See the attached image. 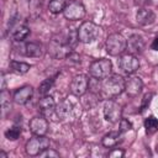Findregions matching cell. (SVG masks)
I'll return each mask as SVG.
<instances>
[{"label":"cell","instance_id":"cell-1","mask_svg":"<svg viewBox=\"0 0 158 158\" xmlns=\"http://www.w3.org/2000/svg\"><path fill=\"white\" fill-rule=\"evenodd\" d=\"M100 91L105 98H114L125 91V79L121 75L114 74L102 79Z\"/></svg>","mask_w":158,"mask_h":158},{"label":"cell","instance_id":"cell-2","mask_svg":"<svg viewBox=\"0 0 158 158\" xmlns=\"http://www.w3.org/2000/svg\"><path fill=\"white\" fill-rule=\"evenodd\" d=\"M100 36V27L91 21H85L78 28V38L83 43H91Z\"/></svg>","mask_w":158,"mask_h":158},{"label":"cell","instance_id":"cell-3","mask_svg":"<svg viewBox=\"0 0 158 158\" xmlns=\"http://www.w3.org/2000/svg\"><path fill=\"white\" fill-rule=\"evenodd\" d=\"M127 40L120 33H111L105 43L106 52L110 56H120L126 51Z\"/></svg>","mask_w":158,"mask_h":158},{"label":"cell","instance_id":"cell-4","mask_svg":"<svg viewBox=\"0 0 158 158\" xmlns=\"http://www.w3.org/2000/svg\"><path fill=\"white\" fill-rule=\"evenodd\" d=\"M111 70H112L111 60L106 59V58H101V59L94 60L89 67L90 75L93 78H95V79H99V80H102L106 77H109L111 74Z\"/></svg>","mask_w":158,"mask_h":158},{"label":"cell","instance_id":"cell-5","mask_svg":"<svg viewBox=\"0 0 158 158\" xmlns=\"http://www.w3.org/2000/svg\"><path fill=\"white\" fill-rule=\"evenodd\" d=\"M49 147V138L46 136H37L35 135L32 138H30L26 143V153L28 156H40L44 149Z\"/></svg>","mask_w":158,"mask_h":158},{"label":"cell","instance_id":"cell-6","mask_svg":"<svg viewBox=\"0 0 158 158\" xmlns=\"http://www.w3.org/2000/svg\"><path fill=\"white\" fill-rule=\"evenodd\" d=\"M104 116L105 120L111 122V123H116L120 122V120L122 118V109L121 105L111 99L106 100L104 104Z\"/></svg>","mask_w":158,"mask_h":158},{"label":"cell","instance_id":"cell-7","mask_svg":"<svg viewBox=\"0 0 158 158\" xmlns=\"http://www.w3.org/2000/svg\"><path fill=\"white\" fill-rule=\"evenodd\" d=\"M48 52L57 59L68 58L72 53V47L68 42H62L60 40H52L48 44Z\"/></svg>","mask_w":158,"mask_h":158},{"label":"cell","instance_id":"cell-8","mask_svg":"<svg viewBox=\"0 0 158 158\" xmlns=\"http://www.w3.org/2000/svg\"><path fill=\"white\" fill-rule=\"evenodd\" d=\"M63 15L67 20H72V21L81 20L85 16V7L83 6L81 2L73 0L67 4V6L63 11Z\"/></svg>","mask_w":158,"mask_h":158},{"label":"cell","instance_id":"cell-9","mask_svg":"<svg viewBox=\"0 0 158 158\" xmlns=\"http://www.w3.org/2000/svg\"><path fill=\"white\" fill-rule=\"evenodd\" d=\"M89 86V79L84 74H78L73 78L70 83V91L74 96H83L86 94Z\"/></svg>","mask_w":158,"mask_h":158},{"label":"cell","instance_id":"cell-10","mask_svg":"<svg viewBox=\"0 0 158 158\" xmlns=\"http://www.w3.org/2000/svg\"><path fill=\"white\" fill-rule=\"evenodd\" d=\"M142 89H143V81L139 77L131 75L125 80V91L128 96H131V98L138 96L141 94Z\"/></svg>","mask_w":158,"mask_h":158},{"label":"cell","instance_id":"cell-11","mask_svg":"<svg viewBox=\"0 0 158 158\" xmlns=\"http://www.w3.org/2000/svg\"><path fill=\"white\" fill-rule=\"evenodd\" d=\"M118 64H120V68L122 69V72L128 74V75L133 74L139 68V62H138L137 57L135 54H131V53L122 56Z\"/></svg>","mask_w":158,"mask_h":158},{"label":"cell","instance_id":"cell-12","mask_svg":"<svg viewBox=\"0 0 158 158\" xmlns=\"http://www.w3.org/2000/svg\"><path fill=\"white\" fill-rule=\"evenodd\" d=\"M28 126H30V131L37 136H44L48 131V121L46 120V117L43 115L33 117L30 121Z\"/></svg>","mask_w":158,"mask_h":158},{"label":"cell","instance_id":"cell-13","mask_svg":"<svg viewBox=\"0 0 158 158\" xmlns=\"http://www.w3.org/2000/svg\"><path fill=\"white\" fill-rule=\"evenodd\" d=\"M33 95V88L31 85H25V86H21L19 88L15 94H14V101L19 105H25L27 104Z\"/></svg>","mask_w":158,"mask_h":158},{"label":"cell","instance_id":"cell-14","mask_svg":"<svg viewBox=\"0 0 158 158\" xmlns=\"http://www.w3.org/2000/svg\"><path fill=\"white\" fill-rule=\"evenodd\" d=\"M126 49H128V53L131 54H139L143 52L144 49V41L139 35H132L128 40H127V47Z\"/></svg>","mask_w":158,"mask_h":158},{"label":"cell","instance_id":"cell-15","mask_svg":"<svg viewBox=\"0 0 158 158\" xmlns=\"http://www.w3.org/2000/svg\"><path fill=\"white\" fill-rule=\"evenodd\" d=\"M38 110L43 116H49L56 111L54 99L49 95H43V98L38 102Z\"/></svg>","mask_w":158,"mask_h":158},{"label":"cell","instance_id":"cell-16","mask_svg":"<svg viewBox=\"0 0 158 158\" xmlns=\"http://www.w3.org/2000/svg\"><path fill=\"white\" fill-rule=\"evenodd\" d=\"M136 19H137V22L139 25H151L156 20V15L152 10H148V9H139L137 11V15H136Z\"/></svg>","mask_w":158,"mask_h":158},{"label":"cell","instance_id":"cell-17","mask_svg":"<svg viewBox=\"0 0 158 158\" xmlns=\"http://www.w3.org/2000/svg\"><path fill=\"white\" fill-rule=\"evenodd\" d=\"M30 35V28L26 25H19L16 26L11 32V40L12 41H23Z\"/></svg>","mask_w":158,"mask_h":158},{"label":"cell","instance_id":"cell-18","mask_svg":"<svg viewBox=\"0 0 158 158\" xmlns=\"http://www.w3.org/2000/svg\"><path fill=\"white\" fill-rule=\"evenodd\" d=\"M0 105H1V115H2V117H5L10 112V109H11L10 93L6 89L5 90H1V94H0Z\"/></svg>","mask_w":158,"mask_h":158},{"label":"cell","instance_id":"cell-19","mask_svg":"<svg viewBox=\"0 0 158 158\" xmlns=\"http://www.w3.org/2000/svg\"><path fill=\"white\" fill-rule=\"evenodd\" d=\"M25 54L27 57H32V58H38L42 56V47L38 43L35 42H30L25 44Z\"/></svg>","mask_w":158,"mask_h":158},{"label":"cell","instance_id":"cell-20","mask_svg":"<svg viewBox=\"0 0 158 158\" xmlns=\"http://www.w3.org/2000/svg\"><path fill=\"white\" fill-rule=\"evenodd\" d=\"M120 137H121V132L120 131H117V132H110V133H107V135L104 136V138H102V146L104 147H107V148L115 147L120 142Z\"/></svg>","mask_w":158,"mask_h":158},{"label":"cell","instance_id":"cell-21","mask_svg":"<svg viewBox=\"0 0 158 158\" xmlns=\"http://www.w3.org/2000/svg\"><path fill=\"white\" fill-rule=\"evenodd\" d=\"M30 68H31L30 64H27V63H25V62L12 60V62L10 63V69H11V72L15 73V74H19V75L26 74V73L30 70Z\"/></svg>","mask_w":158,"mask_h":158},{"label":"cell","instance_id":"cell-22","mask_svg":"<svg viewBox=\"0 0 158 158\" xmlns=\"http://www.w3.org/2000/svg\"><path fill=\"white\" fill-rule=\"evenodd\" d=\"M67 6V0H51L48 4V10L52 14H59L63 12Z\"/></svg>","mask_w":158,"mask_h":158},{"label":"cell","instance_id":"cell-23","mask_svg":"<svg viewBox=\"0 0 158 158\" xmlns=\"http://www.w3.org/2000/svg\"><path fill=\"white\" fill-rule=\"evenodd\" d=\"M144 128L147 133H153L158 131V120L154 116H149L144 120Z\"/></svg>","mask_w":158,"mask_h":158},{"label":"cell","instance_id":"cell-24","mask_svg":"<svg viewBox=\"0 0 158 158\" xmlns=\"http://www.w3.org/2000/svg\"><path fill=\"white\" fill-rule=\"evenodd\" d=\"M21 135V127L20 126H12L11 128H7L5 131V137L9 139V141H15L20 137Z\"/></svg>","mask_w":158,"mask_h":158},{"label":"cell","instance_id":"cell-25","mask_svg":"<svg viewBox=\"0 0 158 158\" xmlns=\"http://www.w3.org/2000/svg\"><path fill=\"white\" fill-rule=\"evenodd\" d=\"M53 83H54V79H53V78H48V79L43 80V81L40 84V88H38L40 94H42V95H47V93L52 89Z\"/></svg>","mask_w":158,"mask_h":158},{"label":"cell","instance_id":"cell-26","mask_svg":"<svg viewBox=\"0 0 158 158\" xmlns=\"http://www.w3.org/2000/svg\"><path fill=\"white\" fill-rule=\"evenodd\" d=\"M132 128V123L128 121V120H126V118H121L120 120V132L122 133V132H126V131H128V130H131Z\"/></svg>","mask_w":158,"mask_h":158},{"label":"cell","instance_id":"cell-27","mask_svg":"<svg viewBox=\"0 0 158 158\" xmlns=\"http://www.w3.org/2000/svg\"><path fill=\"white\" fill-rule=\"evenodd\" d=\"M152 98H153V94H152V93L146 94V95L143 96V99H142V105H141V111H144V110H146V109L149 106Z\"/></svg>","mask_w":158,"mask_h":158},{"label":"cell","instance_id":"cell-28","mask_svg":"<svg viewBox=\"0 0 158 158\" xmlns=\"http://www.w3.org/2000/svg\"><path fill=\"white\" fill-rule=\"evenodd\" d=\"M40 157H44V158H58L59 157V153L58 152H56V151H53V149H51V148H47V149H44L41 154H40Z\"/></svg>","mask_w":158,"mask_h":158},{"label":"cell","instance_id":"cell-29","mask_svg":"<svg viewBox=\"0 0 158 158\" xmlns=\"http://www.w3.org/2000/svg\"><path fill=\"white\" fill-rule=\"evenodd\" d=\"M123 154H125V151L123 149H120V148H114L110 153H109V157L110 158H121V157H123Z\"/></svg>","mask_w":158,"mask_h":158},{"label":"cell","instance_id":"cell-30","mask_svg":"<svg viewBox=\"0 0 158 158\" xmlns=\"http://www.w3.org/2000/svg\"><path fill=\"white\" fill-rule=\"evenodd\" d=\"M151 48H152L153 51H158V36L153 40V42H152V44H151Z\"/></svg>","mask_w":158,"mask_h":158},{"label":"cell","instance_id":"cell-31","mask_svg":"<svg viewBox=\"0 0 158 158\" xmlns=\"http://www.w3.org/2000/svg\"><path fill=\"white\" fill-rule=\"evenodd\" d=\"M0 158H7V154L5 152H0Z\"/></svg>","mask_w":158,"mask_h":158},{"label":"cell","instance_id":"cell-32","mask_svg":"<svg viewBox=\"0 0 158 158\" xmlns=\"http://www.w3.org/2000/svg\"><path fill=\"white\" fill-rule=\"evenodd\" d=\"M157 152H158V144H157Z\"/></svg>","mask_w":158,"mask_h":158}]
</instances>
